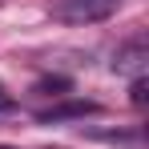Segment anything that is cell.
Masks as SVG:
<instances>
[{"instance_id":"277c9868","label":"cell","mask_w":149,"mask_h":149,"mask_svg":"<svg viewBox=\"0 0 149 149\" xmlns=\"http://www.w3.org/2000/svg\"><path fill=\"white\" fill-rule=\"evenodd\" d=\"M133 105H145V77L133 81Z\"/></svg>"},{"instance_id":"6da1fadb","label":"cell","mask_w":149,"mask_h":149,"mask_svg":"<svg viewBox=\"0 0 149 149\" xmlns=\"http://www.w3.org/2000/svg\"><path fill=\"white\" fill-rule=\"evenodd\" d=\"M117 8L121 0H56L52 16L65 24H97V20H109Z\"/></svg>"},{"instance_id":"7a4b0ae2","label":"cell","mask_w":149,"mask_h":149,"mask_svg":"<svg viewBox=\"0 0 149 149\" xmlns=\"http://www.w3.org/2000/svg\"><path fill=\"white\" fill-rule=\"evenodd\" d=\"M85 113H97V105L93 101H69V105H52V109H45L40 113V121H69V117H85Z\"/></svg>"},{"instance_id":"3957f363","label":"cell","mask_w":149,"mask_h":149,"mask_svg":"<svg viewBox=\"0 0 149 149\" xmlns=\"http://www.w3.org/2000/svg\"><path fill=\"white\" fill-rule=\"evenodd\" d=\"M141 61H145V45H141V40H133V45H125V49L117 52L113 69H117V73H133V69H141Z\"/></svg>"},{"instance_id":"5b68a950","label":"cell","mask_w":149,"mask_h":149,"mask_svg":"<svg viewBox=\"0 0 149 149\" xmlns=\"http://www.w3.org/2000/svg\"><path fill=\"white\" fill-rule=\"evenodd\" d=\"M4 113H12V93L0 85V117H4Z\"/></svg>"}]
</instances>
